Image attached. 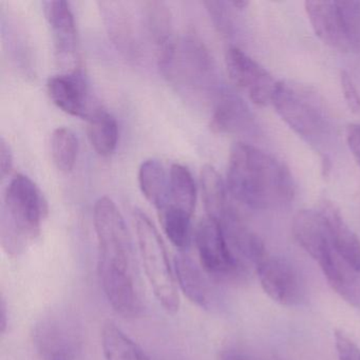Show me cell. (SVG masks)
Listing matches in <instances>:
<instances>
[{"label": "cell", "instance_id": "23", "mask_svg": "<svg viewBox=\"0 0 360 360\" xmlns=\"http://www.w3.org/2000/svg\"><path fill=\"white\" fill-rule=\"evenodd\" d=\"M87 120L88 138L92 148L102 157L112 155L119 140V125L115 117L98 107Z\"/></svg>", "mask_w": 360, "mask_h": 360}, {"label": "cell", "instance_id": "24", "mask_svg": "<svg viewBox=\"0 0 360 360\" xmlns=\"http://www.w3.org/2000/svg\"><path fill=\"white\" fill-rule=\"evenodd\" d=\"M102 347L105 360H150L134 339L111 321L103 328Z\"/></svg>", "mask_w": 360, "mask_h": 360}, {"label": "cell", "instance_id": "7", "mask_svg": "<svg viewBox=\"0 0 360 360\" xmlns=\"http://www.w3.org/2000/svg\"><path fill=\"white\" fill-rule=\"evenodd\" d=\"M199 263L207 275L229 278L241 271V261L231 250L219 223L206 217L195 231Z\"/></svg>", "mask_w": 360, "mask_h": 360}, {"label": "cell", "instance_id": "4", "mask_svg": "<svg viewBox=\"0 0 360 360\" xmlns=\"http://www.w3.org/2000/svg\"><path fill=\"white\" fill-rule=\"evenodd\" d=\"M271 104L284 123L311 146L326 144L332 124L316 92L292 82H279Z\"/></svg>", "mask_w": 360, "mask_h": 360}, {"label": "cell", "instance_id": "13", "mask_svg": "<svg viewBox=\"0 0 360 360\" xmlns=\"http://www.w3.org/2000/svg\"><path fill=\"white\" fill-rule=\"evenodd\" d=\"M43 5L58 60L62 65L77 64V26L70 5L64 0H49Z\"/></svg>", "mask_w": 360, "mask_h": 360}, {"label": "cell", "instance_id": "28", "mask_svg": "<svg viewBox=\"0 0 360 360\" xmlns=\"http://www.w3.org/2000/svg\"><path fill=\"white\" fill-rule=\"evenodd\" d=\"M214 26L218 28L220 32L224 34H229L231 32V20H229V13L226 11L225 4L222 1H205L204 3Z\"/></svg>", "mask_w": 360, "mask_h": 360}, {"label": "cell", "instance_id": "1", "mask_svg": "<svg viewBox=\"0 0 360 360\" xmlns=\"http://www.w3.org/2000/svg\"><path fill=\"white\" fill-rule=\"evenodd\" d=\"M98 239V271L107 300L124 318H136L143 309L134 245L125 220L108 197L94 204Z\"/></svg>", "mask_w": 360, "mask_h": 360}, {"label": "cell", "instance_id": "16", "mask_svg": "<svg viewBox=\"0 0 360 360\" xmlns=\"http://www.w3.org/2000/svg\"><path fill=\"white\" fill-rule=\"evenodd\" d=\"M319 210L326 220L335 252L352 269L360 273V240L330 202H324Z\"/></svg>", "mask_w": 360, "mask_h": 360}, {"label": "cell", "instance_id": "31", "mask_svg": "<svg viewBox=\"0 0 360 360\" xmlns=\"http://www.w3.org/2000/svg\"><path fill=\"white\" fill-rule=\"evenodd\" d=\"M13 168V153L5 139L0 140V174L5 179Z\"/></svg>", "mask_w": 360, "mask_h": 360}, {"label": "cell", "instance_id": "18", "mask_svg": "<svg viewBox=\"0 0 360 360\" xmlns=\"http://www.w3.org/2000/svg\"><path fill=\"white\" fill-rule=\"evenodd\" d=\"M330 288L349 304L360 307V273L352 269L334 248L319 262Z\"/></svg>", "mask_w": 360, "mask_h": 360}, {"label": "cell", "instance_id": "12", "mask_svg": "<svg viewBox=\"0 0 360 360\" xmlns=\"http://www.w3.org/2000/svg\"><path fill=\"white\" fill-rule=\"evenodd\" d=\"M98 6L109 37L117 49L125 58L138 60L141 54L138 28L127 5L121 1H102Z\"/></svg>", "mask_w": 360, "mask_h": 360}, {"label": "cell", "instance_id": "14", "mask_svg": "<svg viewBox=\"0 0 360 360\" xmlns=\"http://www.w3.org/2000/svg\"><path fill=\"white\" fill-rule=\"evenodd\" d=\"M299 245L318 263L333 250L326 220L320 210H299L292 223Z\"/></svg>", "mask_w": 360, "mask_h": 360}, {"label": "cell", "instance_id": "30", "mask_svg": "<svg viewBox=\"0 0 360 360\" xmlns=\"http://www.w3.org/2000/svg\"><path fill=\"white\" fill-rule=\"evenodd\" d=\"M347 146L360 166V124H349L345 130Z\"/></svg>", "mask_w": 360, "mask_h": 360}, {"label": "cell", "instance_id": "29", "mask_svg": "<svg viewBox=\"0 0 360 360\" xmlns=\"http://www.w3.org/2000/svg\"><path fill=\"white\" fill-rule=\"evenodd\" d=\"M341 88L347 106L353 112H360V94L356 84L347 71H342L340 75Z\"/></svg>", "mask_w": 360, "mask_h": 360}, {"label": "cell", "instance_id": "3", "mask_svg": "<svg viewBox=\"0 0 360 360\" xmlns=\"http://www.w3.org/2000/svg\"><path fill=\"white\" fill-rule=\"evenodd\" d=\"M48 203L41 189L25 174L10 181L5 195L1 243L8 254H22L41 233Z\"/></svg>", "mask_w": 360, "mask_h": 360}, {"label": "cell", "instance_id": "19", "mask_svg": "<svg viewBox=\"0 0 360 360\" xmlns=\"http://www.w3.org/2000/svg\"><path fill=\"white\" fill-rule=\"evenodd\" d=\"M143 18L147 32L157 47L158 56L172 49L176 39L172 29V16L169 8L163 1L143 3Z\"/></svg>", "mask_w": 360, "mask_h": 360}, {"label": "cell", "instance_id": "26", "mask_svg": "<svg viewBox=\"0 0 360 360\" xmlns=\"http://www.w3.org/2000/svg\"><path fill=\"white\" fill-rule=\"evenodd\" d=\"M159 212L164 233L169 241L179 250H186L191 242V217L170 207Z\"/></svg>", "mask_w": 360, "mask_h": 360}, {"label": "cell", "instance_id": "5", "mask_svg": "<svg viewBox=\"0 0 360 360\" xmlns=\"http://www.w3.org/2000/svg\"><path fill=\"white\" fill-rule=\"evenodd\" d=\"M134 218L139 252L151 290L168 314H176L180 309V296L165 243L155 225L142 210H136Z\"/></svg>", "mask_w": 360, "mask_h": 360}, {"label": "cell", "instance_id": "17", "mask_svg": "<svg viewBox=\"0 0 360 360\" xmlns=\"http://www.w3.org/2000/svg\"><path fill=\"white\" fill-rule=\"evenodd\" d=\"M176 283L183 294L202 309L212 305V290L206 273L200 263L195 262L188 255L180 254L174 258Z\"/></svg>", "mask_w": 360, "mask_h": 360}, {"label": "cell", "instance_id": "27", "mask_svg": "<svg viewBox=\"0 0 360 360\" xmlns=\"http://www.w3.org/2000/svg\"><path fill=\"white\" fill-rule=\"evenodd\" d=\"M334 339L339 360H360V347L342 330H335Z\"/></svg>", "mask_w": 360, "mask_h": 360}, {"label": "cell", "instance_id": "9", "mask_svg": "<svg viewBox=\"0 0 360 360\" xmlns=\"http://www.w3.org/2000/svg\"><path fill=\"white\" fill-rule=\"evenodd\" d=\"M311 28L328 47L341 52L356 49L341 1L309 0L304 3Z\"/></svg>", "mask_w": 360, "mask_h": 360}, {"label": "cell", "instance_id": "33", "mask_svg": "<svg viewBox=\"0 0 360 360\" xmlns=\"http://www.w3.org/2000/svg\"><path fill=\"white\" fill-rule=\"evenodd\" d=\"M0 307H1V314H0V316H1V333L6 332V328H7L8 326V314H7V304H6L5 299H1V305H0Z\"/></svg>", "mask_w": 360, "mask_h": 360}, {"label": "cell", "instance_id": "32", "mask_svg": "<svg viewBox=\"0 0 360 360\" xmlns=\"http://www.w3.org/2000/svg\"><path fill=\"white\" fill-rule=\"evenodd\" d=\"M221 360H254L248 354L239 351V349H227L222 354Z\"/></svg>", "mask_w": 360, "mask_h": 360}, {"label": "cell", "instance_id": "34", "mask_svg": "<svg viewBox=\"0 0 360 360\" xmlns=\"http://www.w3.org/2000/svg\"><path fill=\"white\" fill-rule=\"evenodd\" d=\"M248 4H250L248 1H233L231 5H233V7L238 8V9H244Z\"/></svg>", "mask_w": 360, "mask_h": 360}, {"label": "cell", "instance_id": "10", "mask_svg": "<svg viewBox=\"0 0 360 360\" xmlns=\"http://www.w3.org/2000/svg\"><path fill=\"white\" fill-rule=\"evenodd\" d=\"M255 267L263 290L275 302L294 307L302 300L300 276L288 260L267 255Z\"/></svg>", "mask_w": 360, "mask_h": 360}, {"label": "cell", "instance_id": "25", "mask_svg": "<svg viewBox=\"0 0 360 360\" xmlns=\"http://www.w3.org/2000/svg\"><path fill=\"white\" fill-rule=\"evenodd\" d=\"M79 153V141L75 132L67 127L54 130L51 138V155L53 163L60 172L68 174L75 167Z\"/></svg>", "mask_w": 360, "mask_h": 360}, {"label": "cell", "instance_id": "21", "mask_svg": "<svg viewBox=\"0 0 360 360\" xmlns=\"http://www.w3.org/2000/svg\"><path fill=\"white\" fill-rule=\"evenodd\" d=\"M195 202L197 188L193 174L185 166L174 164L170 168L169 191L165 207L174 208L179 212L193 217Z\"/></svg>", "mask_w": 360, "mask_h": 360}, {"label": "cell", "instance_id": "15", "mask_svg": "<svg viewBox=\"0 0 360 360\" xmlns=\"http://www.w3.org/2000/svg\"><path fill=\"white\" fill-rule=\"evenodd\" d=\"M255 127L254 115L242 98L231 92L219 96L210 120V129L214 134H250Z\"/></svg>", "mask_w": 360, "mask_h": 360}, {"label": "cell", "instance_id": "20", "mask_svg": "<svg viewBox=\"0 0 360 360\" xmlns=\"http://www.w3.org/2000/svg\"><path fill=\"white\" fill-rule=\"evenodd\" d=\"M200 182L204 207L208 218L220 222L233 208L227 195V185H225L222 176L212 165L202 167Z\"/></svg>", "mask_w": 360, "mask_h": 360}, {"label": "cell", "instance_id": "11", "mask_svg": "<svg viewBox=\"0 0 360 360\" xmlns=\"http://www.w3.org/2000/svg\"><path fill=\"white\" fill-rule=\"evenodd\" d=\"M47 88L52 102L72 117L88 119L98 108L92 106L87 83L79 69L50 77Z\"/></svg>", "mask_w": 360, "mask_h": 360}, {"label": "cell", "instance_id": "8", "mask_svg": "<svg viewBox=\"0 0 360 360\" xmlns=\"http://www.w3.org/2000/svg\"><path fill=\"white\" fill-rule=\"evenodd\" d=\"M227 73L231 82L258 106L271 104L278 82L271 73L239 48H229L225 54Z\"/></svg>", "mask_w": 360, "mask_h": 360}, {"label": "cell", "instance_id": "2", "mask_svg": "<svg viewBox=\"0 0 360 360\" xmlns=\"http://www.w3.org/2000/svg\"><path fill=\"white\" fill-rule=\"evenodd\" d=\"M226 178L229 193L252 210H275L294 199V179L288 168L248 143L231 147Z\"/></svg>", "mask_w": 360, "mask_h": 360}, {"label": "cell", "instance_id": "6", "mask_svg": "<svg viewBox=\"0 0 360 360\" xmlns=\"http://www.w3.org/2000/svg\"><path fill=\"white\" fill-rule=\"evenodd\" d=\"M32 342L41 360H77L83 347V330L67 307L46 311L33 326Z\"/></svg>", "mask_w": 360, "mask_h": 360}, {"label": "cell", "instance_id": "22", "mask_svg": "<svg viewBox=\"0 0 360 360\" xmlns=\"http://www.w3.org/2000/svg\"><path fill=\"white\" fill-rule=\"evenodd\" d=\"M139 185L145 198L159 212L165 207L169 191V176L159 160L149 159L143 162L139 169Z\"/></svg>", "mask_w": 360, "mask_h": 360}]
</instances>
